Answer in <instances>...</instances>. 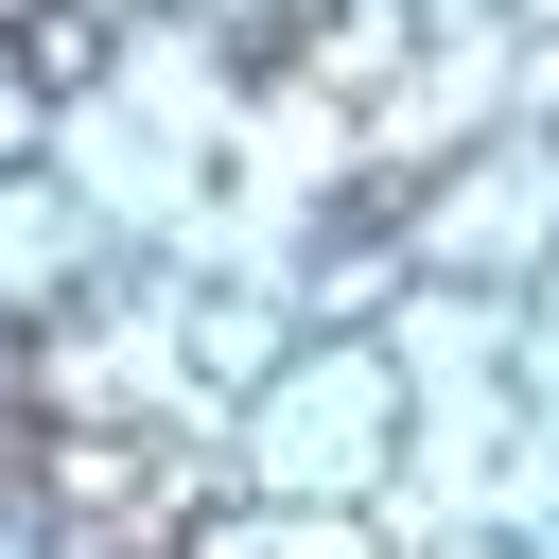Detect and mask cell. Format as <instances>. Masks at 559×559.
<instances>
[{
	"instance_id": "1",
	"label": "cell",
	"mask_w": 559,
	"mask_h": 559,
	"mask_svg": "<svg viewBox=\"0 0 559 559\" xmlns=\"http://www.w3.org/2000/svg\"><path fill=\"white\" fill-rule=\"evenodd\" d=\"M17 454H35V384L0 367V472H17Z\"/></svg>"
}]
</instances>
